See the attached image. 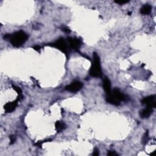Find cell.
I'll return each mask as SVG.
<instances>
[{
  "label": "cell",
  "instance_id": "obj_12",
  "mask_svg": "<svg viewBox=\"0 0 156 156\" xmlns=\"http://www.w3.org/2000/svg\"><path fill=\"white\" fill-rule=\"evenodd\" d=\"M55 127H56V129L57 132H61L66 128V125L63 122L57 121L55 124Z\"/></svg>",
  "mask_w": 156,
  "mask_h": 156
},
{
  "label": "cell",
  "instance_id": "obj_16",
  "mask_svg": "<svg viewBox=\"0 0 156 156\" xmlns=\"http://www.w3.org/2000/svg\"><path fill=\"white\" fill-rule=\"evenodd\" d=\"M129 1H128V0H117V1H115L116 3L119 4H124L127 3Z\"/></svg>",
  "mask_w": 156,
  "mask_h": 156
},
{
  "label": "cell",
  "instance_id": "obj_4",
  "mask_svg": "<svg viewBox=\"0 0 156 156\" xmlns=\"http://www.w3.org/2000/svg\"><path fill=\"white\" fill-rule=\"evenodd\" d=\"M83 86V84L80 81H74L70 85L65 87V90L70 92H77L79 91Z\"/></svg>",
  "mask_w": 156,
  "mask_h": 156
},
{
  "label": "cell",
  "instance_id": "obj_8",
  "mask_svg": "<svg viewBox=\"0 0 156 156\" xmlns=\"http://www.w3.org/2000/svg\"><path fill=\"white\" fill-rule=\"evenodd\" d=\"M112 94L119 101H126L127 100V97L123 93H121L120 90L118 88H115L112 92Z\"/></svg>",
  "mask_w": 156,
  "mask_h": 156
},
{
  "label": "cell",
  "instance_id": "obj_19",
  "mask_svg": "<svg viewBox=\"0 0 156 156\" xmlns=\"http://www.w3.org/2000/svg\"><path fill=\"white\" fill-rule=\"evenodd\" d=\"M93 155H95V156H98L99 155V151H98V149L97 148H95L93 153Z\"/></svg>",
  "mask_w": 156,
  "mask_h": 156
},
{
  "label": "cell",
  "instance_id": "obj_9",
  "mask_svg": "<svg viewBox=\"0 0 156 156\" xmlns=\"http://www.w3.org/2000/svg\"><path fill=\"white\" fill-rule=\"evenodd\" d=\"M103 88L104 90L106 95H110L112 93L111 90V83L107 77H105L103 80Z\"/></svg>",
  "mask_w": 156,
  "mask_h": 156
},
{
  "label": "cell",
  "instance_id": "obj_21",
  "mask_svg": "<svg viewBox=\"0 0 156 156\" xmlns=\"http://www.w3.org/2000/svg\"><path fill=\"white\" fill-rule=\"evenodd\" d=\"M62 30L63 31H65V32H70V30L68 28H63Z\"/></svg>",
  "mask_w": 156,
  "mask_h": 156
},
{
  "label": "cell",
  "instance_id": "obj_1",
  "mask_svg": "<svg viewBox=\"0 0 156 156\" xmlns=\"http://www.w3.org/2000/svg\"><path fill=\"white\" fill-rule=\"evenodd\" d=\"M28 38V36L23 31H20L10 35L9 40L13 46L15 47H21L22 45H23L26 42Z\"/></svg>",
  "mask_w": 156,
  "mask_h": 156
},
{
  "label": "cell",
  "instance_id": "obj_18",
  "mask_svg": "<svg viewBox=\"0 0 156 156\" xmlns=\"http://www.w3.org/2000/svg\"><path fill=\"white\" fill-rule=\"evenodd\" d=\"M107 155L109 156H117L118 155V154L116 153L115 151H109L107 153Z\"/></svg>",
  "mask_w": 156,
  "mask_h": 156
},
{
  "label": "cell",
  "instance_id": "obj_15",
  "mask_svg": "<svg viewBox=\"0 0 156 156\" xmlns=\"http://www.w3.org/2000/svg\"><path fill=\"white\" fill-rule=\"evenodd\" d=\"M149 140V135H148V132L147 131V132L145 134V135H143V136L142 140H141V141H142V143L143 144V145L146 144L148 142Z\"/></svg>",
  "mask_w": 156,
  "mask_h": 156
},
{
  "label": "cell",
  "instance_id": "obj_3",
  "mask_svg": "<svg viewBox=\"0 0 156 156\" xmlns=\"http://www.w3.org/2000/svg\"><path fill=\"white\" fill-rule=\"evenodd\" d=\"M48 45L57 48L58 49H59L60 51L63 52V53H67V44L65 40V38H60L54 43H49Z\"/></svg>",
  "mask_w": 156,
  "mask_h": 156
},
{
  "label": "cell",
  "instance_id": "obj_10",
  "mask_svg": "<svg viewBox=\"0 0 156 156\" xmlns=\"http://www.w3.org/2000/svg\"><path fill=\"white\" fill-rule=\"evenodd\" d=\"M106 101L109 104H111L114 106H119L120 104V101L117 100L116 98L112 94V93L110 95H107L106 96Z\"/></svg>",
  "mask_w": 156,
  "mask_h": 156
},
{
  "label": "cell",
  "instance_id": "obj_2",
  "mask_svg": "<svg viewBox=\"0 0 156 156\" xmlns=\"http://www.w3.org/2000/svg\"><path fill=\"white\" fill-rule=\"evenodd\" d=\"M89 73L91 76L95 77H100L102 75L100 59L99 56L96 53H93V62L90 69Z\"/></svg>",
  "mask_w": 156,
  "mask_h": 156
},
{
  "label": "cell",
  "instance_id": "obj_17",
  "mask_svg": "<svg viewBox=\"0 0 156 156\" xmlns=\"http://www.w3.org/2000/svg\"><path fill=\"white\" fill-rule=\"evenodd\" d=\"M9 138H10V145L14 144V143H15V136L14 135H12L10 136V137H9Z\"/></svg>",
  "mask_w": 156,
  "mask_h": 156
},
{
  "label": "cell",
  "instance_id": "obj_20",
  "mask_svg": "<svg viewBox=\"0 0 156 156\" xmlns=\"http://www.w3.org/2000/svg\"><path fill=\"white\" fill-rule=\"evenodd\" d=\"M33 48L34 49V50H36L37 51H40L41 47L40 46H38V45H36V46H34L33 47Z\"/></svg>",
  "mask_w": 156,
  "mask_h": 156
},
{
  "label": "cell",
  "instance_id": "obj_11",
  "mask_svg": "<svg viewBox=\"0 0 156 156\" xmlns=\"http://www.w3.org/2000/svg\"><path fill=\"white\" fill-rule=\"evenodd\" d=\"M153 110L152 108L147 107L146 108L141 110V111L140 112V115L142 118H146L150 116V115L153 113Z\"/></svg>",
  "mask_w": 156,
  "mask_h": 156
},
{
  "label": "cell",
  "instance_id": "obj_5",
  "mask_svg": "<svg viewBox=\"0 0 156 156\" xmlns=\"http://www.w3.org/2000/svg\"><path fill=\"white\" fill-rule=\"evenodd\" d=\"M141 103L147 106L148 107H151L152 109L156 107V101H155V95L149 96L145 97L141 101Z\"/></svg>",
  "mask_w": 156,
  "mask_h": 156
},
{
  "label": "cell",
  "instance_id": "obj_6",
  "mask_svg": "<svg viewBox=\"0 0 156 156\" xmlns=\"http://www.w3.org/2000/svg\"><path fill=\"white\" fill-rule=\"evenodd\" d=\"M68 41L69 42L70 47L75 50L79 49L81 45V42L80 40L77 38L69 37L68 38Z\"/></svg>",
  "mask_w": 156,
  "mask_h": 156
},
{
  "label": "cell",
  "instance_id": "obj_7",
  "mask_svg": "<svg viewBox=\"0 0 156 156\" xmlns=\"http://www.w3.org/2000/svg\"><path fill=\"white\" fill-rule=\"evenodd\" d=\"M20 100L17 98L14 101L10 102H8L7 104H6L4 107L5 111L6 112H7V113H11V112H12L15 109L16 107L17 106V105H18V102Z\"/></svg>",
  "mask_w": 156,
  "mask_h": 156
},
{
  "label": "cell",
  "instance_id": "obj_13",
  "mask_svg": "<svg viewBox=\"0 0 156 156\" xmlns=\"http://www.w3.org/2000/svg\"><path fill=\"white\" fill-rule=\"evenodd\" d=\"M152 9L151 6L149 4H145L140 9V13L143 15H148L151 12Z\"/></svg>",
  "mask_w": 156,
  "mask_h": 156
},
{
  "label": "cell",
  "instance_id": "obj_14",
  "mask_svg": "<svg viewBox=\"0 0 156 156\" xmlns=\"http://www.w3.org/2000/svg\"><path fill=\"white\" fill-rule=\"evenodd\" d=\"M12 87H13V88H14V90H15L17 92V93H18V99L20 101V100H22L23 98V94H22V89L20 87H18L17 86H14V85L12 86Z\"/></svg>",
  "mask_w": 156,
  "mask_h": 156
}]
</instances>
